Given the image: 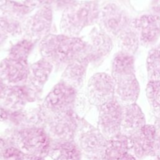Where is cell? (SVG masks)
<instances>
[{
    "instance_id": "6da1fadb",
    "label": "cell",
    "mask_w": 160,
    "mask_h": 160,
    "mask_svg": "<svg viewBox=\"0 0 160 160\" xmlns=\"http://www.w3.org/2000/svg\"><path fill=\"white\" fill-rule=\"evenodd\" d=\"M86 47V42L82 39L63 34H49L42 39L39 44L42 58L59 68H66L83 56Z\"/></svg>"
},
{
    "instance_id": "7a4b0ae2",
    "label": "cell",
    "mask_w": 160,
    "mask_h": 160,
    "mask_svg": "<svg viewBox=\"0 0 160 160\" xmlns=\"http://www.w3.org/2000/svg\"><path fill=\"white\" fill-rule=\"evenodd\" d=\"M111 76L115 84L114 98L122 105L135 103L140 93V86L135 74L134 56L118 52L112 61Z\"/></svg>"
},
{
    "instance_id": "3957f363",
    "label": "cell",
    "mask_w": 160,
    "mask_h": 160,
    "mask_svg": "<svg viewBox=\"0 0 160 160\" xmlns=\"http://www.w3.org/2000/svg\"><path fill=\"white\" fill-rule=\"evenodd\" d=\"M100 8L94 1L76 2L65 8L61 22L60 30L62 34L78 37L86 27L98 22Z\"/></svg>"
},
{
    "instance_id": "277c9868",
    "label": "cell",
    "mask_w": 160,
    "mask_h": 160,
    "mask_svg": "<svg viewBox=\"0 0 160 160\" xmlns=\"http://www.w3.org/2000/svg\"><path fill=\"white\" fill-rule=\"evenodd\" d=\"M2 134L11 138L26 155L48 156L52 141L42 128L30 126L8 128Z\"/></svg>"
},
{
    "instance_id": "5b68a950",
    "label": "cell",
    "mask_w": 160,
    "mask_h": 160,
    "mask_svg": "<svg viewBox=\"0 0 160 160\" xmlns=\"http://www.w3.org/2000/svg\"><path fill=\"white\" fill-rule=\"evenodd\" d=\"M108 138L85 118H81L74 141L84 156H101Z\"/></svg>"
},
{
    "instance_id": "8992f818",
    "label": "cell",
    "mask_w": 160,
    "mask_h": 160,
    "mask_svg": "<svg viewBox=\"0 0 160 160\" xmlns=\"http://www.w3.org/2000/svg\"><path fill=\"white\" fill-rule=\"evenodd\" d=\"M80 118L74 110L56 114L49 113L44 129L51 141H73Z\"/></svg>"
},
{
    "instance_id": "52a82bcc",
    "label": "cell",
    "mask_w": 160,
    "mask_h": 160,
    "mask_svg": "<svg viewBox=\"0 0 160 160\" xmlns=\"http://www.w3.org/2000/svg\"><path fill=\"white\" fill-rule=\"evenodd\" d=\"M77 94L76 89L61 81L47 94L42 105L52 114L73 111Z\"/></svg>"
},
{
    "instance_id": "ba28073f",
    "label": "cell",
    "mask_w": 160,
    "mask_h": 160,
    "mask_svg": "<svg viewBox=\"0 0 160 160\" xmlns=\"http://www.w3.org/2000/svg\"><path fill=\"white\" fill-rule=\"evenodd\" d=\"M98 108L97 128L109 139L121 132L123 105L115 98Z\"/></svg>"
},
{
    "instance_id": "9c48e42d",
    "label": "cell",
    "mask_w": 160,
    "mask_h": 160,
    "mask_svg": "<svg viewBox=\"0 0 160 160\" xmlns=\"http://www.w3.org/2000/svg\"><path fill=\"white\" fill-rule=\"evenodd\" d=\"M115 84L111 75L98 72L89 79L86 90L92 106L97 108L114 98Z\"/></svg>"
},
{
    "instance_id": "30bf717a",
    "label": "cell",
    "mask_w": 160,
    "mask_h": 160,
    "mask_svg": "<svg viewBox=\"0 0 160 160\" xmlns=\"http://www.w3.org/2000/svg\"><path fill=\"white\" fill-rule=\"evenodd\" d=\"M52 22V12L50 6L39 8L22 22L23 34L34 41L42 39L48 34Z\"/></svg>"
},
{
    "instance_id": "8fae6325",
    "label": "cell",
    "mask_w": 160,
    "mask_h": 160,
    "mask_svg": "<svg viewBox=\"0 0 160 160\" xmlns=\"http://www.w3.org/2000/svg\"><path fill=\"white\" fill-rule=\"evenodd\" d=\"M130 20L123 9L111 2L100 9L98 22L102 31L111 38H118Z\"/></svg>"
},
{
    "instance_id": "7c38bea8",
    "label": "cell",
    "mask_w": 160,
    "mask_h": 160,
    "mask_svg": "<svg viewBox=\"0 0 160 160\" xmlns=\"http://www.w3.org/2000/svg\"><path fill=\"white\" fill-rule=\"evenodd\" d=\"M129 152L138 160L156 156V129L153 124H146L128 136Z\"/></svg>"
},
{
    "instance_id": "4fadbf2b",
    "label": "cell",
    "mask_w": 160,
    "mask_h": 160,
    "mask_svg": "<svg viewBox=\"0 0 160 160\" xmlns=\"http://www.w3.org/2000/svg\"><path fill=\"white\" fill-rule=\"evenodd\" d=\"M39 96L27 83L6 86L0 104L11 110H22L28 103L36 101Z\"/></svg>"
},
{
    "instance_id": "5bb4252c",
    "label": "cell",
    "mask_w": 160,
    "mask_h": 160,
    "mask_svg": "<svg viewBox=\"0 0 160 160\" xmlns=\"http://www.w3.org/2000/svg\"><path fill=\"white\" fill-rule=\"evenodd\" d=\"M29 66L28 61L6 57L0 62V78L6 86L26 83Z\"/></svg>"
},
{
    "instance_id": "9a60e30c",
    "label": "cell",
    "mask_w": 160,
    "mask_h": 160,
    "mask_svg": "<svg viewBox=\"0 0 160 160\" xmlns=\"http://www.w3.org/2000/svg\"><path fill=\"white\" fill-rule=\"evenodd\" d=\"M112 48V38L101 29H95L90 33L83 56L88 57L90 62L98 63L111 52Z\"/></svg>"
},
{
    "instance_id": "2e32d148",
    "label": "cell",
    "mask_w": 160,
    "mask_h": 160,
    "mask_svg": "<svg viewBox=\"0 0 160 160\" xmlns=\"http://www.w3.org/2000/svg\"><path fill=\"white\" fill-rule=\"evenodd\" d=\"M89 59L86 56H81L69 64L64 69L61 81L74 88L78 91L81 90L86 76Z\"/></svg>"
},
{
    "instance_id": "e0dca14e",
    "label": "cell",
    "mask_w": 160,
    "mask_h": 160,
    "mask_svg": "<svg viewBox=\"0 0 160 160\" xmlns=\"http://www.w3.org/2000/svg\"><path fill=\"white\" fill-rule=\"evenodd\" d=\"M140 44L149 46L160 37V18L156 14H144L137 18Z\"/></svg>"
},
{
    "instance_id": "ac0fdd59",
    "label": "cell",
    "mask_w": 160,
    "mask_h": 160,
    "mask_svg": "<svg viewBox=\"0 0 160 160\" xmlns=\"http://www.w3.org/2000/svg\"><path fill=\"white\" fill-rule=\"evenodd\" d=\"M53 65L44 58L29 66L26 83L40 95L53 69Z\"/></svg>"
},
{
    "instance_id": "d6986e66",
    "label": "cell",
    "mask_w": 160,
    "mask_h": 160,
    "mask_svg": "<svg viewBox=\"0 0 160 160\" xmlns=\"http://www.w3.org/2000/svg\"><path fill=\"white\" fill-rule=\"evenodd\" d=\"M146 124V116L141 108L136 102L123 105L121 133L128 137Z\"/></svg>"
},
{
    "instance_id": "ffe728a7",
    "label": "cell",
    "mask_w": 160,
    "mask_h": 160,
    "mask_svg": "<svg viewBox=\"0 0 160 160\" xmlns=\"http://www.w3.org/2000/svg\"><path fill=\"white\" fill-rule=\"evenodd\" d=\"M37 4L36 0H25L23 2L0 0V16L23 22Z\"/></svg>"
},
{
    "instance_id": "44dd1931",
    "label": "cell",
    "mask_w": 160,
    "mask_h": 160,
    "mask_svg": "<svg viewBox=\"0 0 160 160\" xmlns=\"http://www.w3.org/2000/svg\"><path fill=\"white\" fill-rule=\"evenodd\" d=\"M129 152L128 137L120 132L108 139L101 160H124Z\"/></svg>"
},
{
    "instance_id": "7402d4cb",
    "label": "cell",
    "mask_w": 160,
    "mask_h": 160,
    "mask_svg": "<svg viewBox=\"0 0 160 160\" xmlns=\"http://www.w3.org/2000/svg\"><path fill=\"white\" fill-rule=\"evenodd\" d=\"M48 156L52 160H82V154L73 141H52Z\"/></svg>"
},
{
    "instance_id": "603a6c76",
    "label": "cell",
    "mask_w": 160,
    "mask_h": 160,
    "mask_svg": "<svg viewBox=\"0 0 160 160\" xmlns=\"http://www.w3.org/2000/svg\"><path fill=\"white\" fill-rule=\"evenodd\" d=\"M121 51L134 56L140 44L137 18L130 20L118 37Z\"/></svg>"
},
{
    "instance_id": "cb8c5ba5",
    "label": "cell",
    "mask_w": 160,
    "mask_h": 160,
    "mask_svg": "<svg viewBox=\"0 0 160 160\" xmlns=\"http://www.w3.org/2000/svg\"><path fill=\"white\" fill-rule=\"evenodd\" d=\"M26 156L11 138L0 134V160H24Z\"/></svg>"
},
{
    "instance_id": "d4e9b609",
    "label": "cell",
    "mask_w": 160,
    "mask_h": 160,
    "mask_svg": "<svg viewBox=\"0 0 160 160\" xmlns=\"http://www.w3.org/2000/svg\"><path fill=\"white\" fill-rule=\"evenodd\" d=\"M24 111L26 126L44 128L49 113L42 104L25 109Z\"/></svg>"
},
{
    "instance_id": "484cf974",
    "label": "cell",
    "mask_w": 160,
    "mask_h": 160,
    "mask_svg": "<svg viewBox=\"0 0 160 160\" xmlns=\"http://www.w3.org/2000/svg\"><path fill=\"white\" fill-rule=\"evenodd\" d=\"M34 43L35 41L24 38L11 47L7 57L14 59L28 61V56L34 48Z\"/></svg>"
},
{
    "instance_id": "4316f807",
    "label": "cell",
    "mask_w": 160,
    "mask_h": 160,
    "mask_svg": "<svg viewBox=\"0 0 160 160\" xmlns=\"http://www.w3.org/2000/svg\"><path fill=\"white\" fill-rule=\"evenodd\" d=\"M146 94L153 114L155 117H160V81H149Z\"/></svg>"
},
{
    "instance_id": "83f0119b",
    "label": "cell",
    "mask_w": 160,
    "mask_h": 160,
    "mask_svg": "<svg viewBox=\"0 0 160 160\" xmlns=\"http://www.w3.org/2000/svg\"><path fill=\"white\" fill-rule=\"evenodd\" d=\"M0 33L6 38L18 37L23 34L22 22L0 16Z\"/></svg>"
},
{
    "instance_id": "f1b7e54d",
    "label": "cell",
    "mask_w": 160,
    "mask_h": 160,
    "mask_svg": "<svg viewBox=\"0 0 160 160\" xmlns=\"http://www.w3.org/2000/svg\"><path fill=\"white\" fill-rule=\"evenodd\" d=\"M146 65L149 81H160V50L152 49L149 51Z\"/></svg>"
},
{
    "instance_id": "f546056e",
    "label": "cell",
    "mask_w": 160,
    "mask_h": 160,
    "mask_svg": "<svg viewBox=\"0 0 160 160\" xmlns=\"http://www.w3.org/2000/svg\"><path fill=\"white\" fill-rule=\"evenodd\" d=\"M91 106H92L88 98L86 91H78L74 110L80 118H84V116L89 111Z\"/></svg>"
},
{
    "instance_id": "4dcf8cb0",
    "label": "cell",
    "mask_w": 160,
    "mask_h": 160,
    "mask_svg": "<svg viewBox=\"0 0 160 160\" xmlns=\"http://www.w3.org/2000/svg\"><path fill=\"white\" fill-rule=\"evenodd\" d=\"M15 115V111L9 109L0 104V124H5L8 128L11 127Z\"/></svg>"
},
{
    "instance_id": "1f68e13d",
    "label": "cell",
    "mask_w": 160,
    "mask_h": 160,
    "mask_svg": "<svg viewBox=\"0 0 160 160\" xmlns=\"http://www.w3.org/2000/svg\"><path fill=\"white\" fill-rule=\"evenodd\" d=\"M153 125L156 129V156H160V117H155Z\"/></svg>"
},
{
    "instance_id": "d6a6232c",
    "label": "cell",
    "mask_w": 160,
    "mask_h": 160,
    "mask_svg": "<svg viewBox=\"0 0 160 160\" xmlns=\"http://www.w3.org/2000/svg\"><path fill=\"white\" fill-rule=\"evenodd\" d=\"M36 2L42 5V6H49L51 4H52L54 0H36Z\"/></svg>"
},
{
    "instance_id": "836d02e7",
    "label": "cell",
    "mask_w": 160,
    "mask_h": 160,
    "mask_svg": "<svg viewBox=\"0 0 160 160\" xmlns=\"http://www.w3.org/2000/svg\"><path fill=\"white\" fill-rule=\"evenodd\" d=\"M24 160H46L45 158L41 156H28L27 155Z\"/></svg>"
},
{
    "instance_id": "e575fe53",
    "label": "cell",
    "mask_w": 160,
    "mask_h": 160,
    "mask_svg": "<svg viewBox=\"0 0 160 160\" xmlns=\"http://www.w3.org/2000/svg\"><path fill=\"white\" fill-rule=\"evenodd\" d=\"M82 160H101V156H82Z\"/></svg>"
},
{
    "instance_id": "d590c367",
    "label": "cell",
    "mask_w": 160,
    "mask_h": 160,
    "mask_svg": "<svg viewBox=\"0 0 160 160\" xmlns=\"http://www.w3.org/2000/svg\"><path fill=\"white\" fill-rule=\"evenodd\" d=\"M5 88H6V85L4 84V82H2V81L0 78V99H1V98L2 95V93L4 92V90Z\"/></svg>"
},
{
    "instance_id": "8d00e7d4",
    "label": "cell",
    "mask_w": 160,
    "mask_h": 160,
    "mask_svg": "<svg viewBox=\"0 0 160 160\" xmlns=\"http://www.w3.org/2000/svg\"><path fill=\"white\" fill-rule=\"evenodd\" d=\"M6 39L7 38L5 36H4L2 34H1L0 33V49L2 47V46L4 44V42H5Z\"/></svg>"
},
{
    "instance_id": "74e56055",
    "label": "cell",
    "mask_w": 160,
    "mask_h": 160,
    "mask_svg": "<svg viewBox=\"0 0 160 160\" xmlns=\"http://www.w3.org/2000/svg\"><path fill=\"white\" fill-rule=\"evenodd\" d=\"M124 160H138L131 153H129L127 156L126 157V158L124 159Z\"/></svg>"
},
{
    "instance_id": "f35d334b",
    "label": "cell",
    "mask_w": 160,
    "mask_h": 160,
    "mask_svg": "<svg viewBox=\"0 0 160 160\" xmlns=\"http://www.w3.org/2000/svg\"><path fill=\"white\" fill-rule=\"evenodd\" d=\"M151 160H160V156H154L152 157Z\"/></svg>"
}]
</instances>
